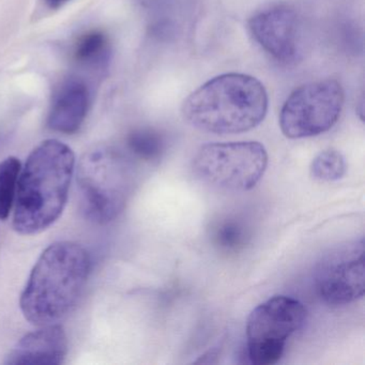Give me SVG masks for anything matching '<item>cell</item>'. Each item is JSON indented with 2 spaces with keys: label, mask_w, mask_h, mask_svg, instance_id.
I'll return each mask as SVG.
<instances>
[{
  "label": "cell",
  "mask_w": 365,
  "mask_h": 365,
  "mask_svg": "<svg viewBox=\"0 0 365 365\" xmlns=\"http://www.w3.org/2000/svg\"><path fill=\"white\" fill-rule=\"evenodd\" d=\"M250 237V228L238 217H224L215 222L211 227V242L222 253H238L245 249Z\"/></svg>",
  "instance_id": "7c38bea8"
},
{
  "label": "cell",
  "mask_w": 365,
  "mask_h": 365,
  "mask_svg": "<svg viewBox=\"0 0 365 365\" xmlns=\"http://www.w3.org/2000/svg\"><path fill=\"white\" fill-rule=\"evenodd\" d=\"M69 0H46V3L50 6L51 8L61 7L63 4L67 3Z\"/></svg>",
  "instance_id": "e0dca14e"
},
{
  "label": "cell",
  "mask_w": 365,
  "mask_h": 365,
  "mask_svg": "<svg viewBox=\"0 0 365 365\" xmlns=\"http://www.w3.org/2000/svg\"><path fill=\"white\" fill-rule=\"evenodd\" d=\"M91 259L82 245H51L40 256L21 296V309L36 326L56 324L78 304L88 279Z\"/></svg>",
  "instance_id": "7a4b0ae2"
},
{
  "label": "cell",
  "mask_w": 365,
  "mask_h": 365,
  "mask_svg": "<svg viewBox=\"0 0 365 365\" xmlns=\"http://www.w3.org/2000/svg\"><path fill=\"white\" fill-rule=\"evenodd\" d=\"M110 42L106 34L93 31L78 39L74 48V58L84 67H104L110 59Z\"/></svg>",
  "instance_id": "5bb4252c"
},
{
  "label": "cell",
  "mask_w": 365,
  "mask_h": 365,
  "mask_svg": "<svg viewBox=\"0 0 365 365\" xmlns=\"http://www.w3.org/2000/svg\"><path fill=\"white\" fill-rule=\"evenodd\" d=\"M307 320L304 305L292 297L275 296L253 309L247 322V352L255 365H272L283 356L286 341Z\"/></svg>",
  "instance_id": "8992f818"
},
{
  "label": "cell",
  "mask_w": 365,
  "mask_h": 365,
  "mask_svg": "<svg viewBox=\"0 0 365 365\" xmlns=\"http://www.w3.org/2000/svg\"><path fill=\"white\" fill-rule=\"evenodd\" d=\"M364 238L344 243L324 254L314 271L320 298L330 305H345L361 299L365 289Z\"/></svg>",
  "instance_id": "ba28073f"
},
{
  "label": "cell",
  "mask_w": 365,
  "mask_h": 365,
  "mask_svg": "<svg viewBox=\"0 0 365 365\" xmlns=\"http://www.w3.org/2000/svg\"><path fill=\"white\" fill-rule=\"evenodd\" d=\"M343 106V87L337 81L303 85L287 98L282 108V133L292 140L320 135L337 123Z\"/></svg>",
  "instance_id": "52a82bcc"
},
{
  "label": "cell",
  "mask_w": 365,
  "mask_h": 365,
  "mask_svg": "<svg viewBox=\"0 0 365 365\" xmlns=\"http://www.w3.org/2000/svg\"><path fill=\"white\" fill-rule=\"evenodd\" d=\"M345 158L336 149H326L318 153L309 166V174L320 182H332L345 175Z\"/></svg>",
  "instance_id": "2e32d148"
},
{
  "label": "cell",
  "mask_w": 365,
  "mask_h": 365,
  "mask_svg": "<svg viewBox=\"0 0 365 365\" xmlns=\"http://www.w3.org/2000/svg\"><path fill=\"white\" fill-rule=\"evenodd\" d=\"M254 41L277 63H296L300 54L299 20L288 6L277 5L254 14L249 21Z\"/></svg>",
  "instance_id": "9c48e42d"
},
{
  "label": "cell",
  "mask_w": 365,
  "mask_h": 365,
  "mask_svg": "<svg viewBox=\"0 0 365 365\" xmlns=\"http://www.w3.org/2000/svg\"><path fill=\"white\" fill-rule=\"evenodd\" d=\"M268 166V153L258 142L212 143L198 149L192 162L202 182L228 192L253 189Z\"/></svg>",
  "instance_id": "5b68a950"
},
{
  "label": "cell",
  "mask_w": 365,
  "mask_h": 365,
  "mask_svg": "<svg viewBox=\"0 0 365 365\" xmlns=\"http://www.w3.org/2000/svg\"><path fill=\"white\" fill-rule=\"evenodd\" d=\"M76 182L85 217L104 225L125 209L133 187V172L125 155L101 147L83 155Z\"/></svg>",
  "instance_id": "277c9868"
},
{
  "label": "cell",
  "mask_w": 365,
  "mask_h": 365,
  "mask_svg": "<svg viewBox=\"0 0 365 365\" xmlns=\"http://www.w3.org/2000/svg\"><path fill=\"white\" fill-rule=\"evenodd\" d=\"M68 354L65 329L58 324L42 326L23 336L8 354L6 364L58 365Z\"/></svg>",
  "instance_id": "30bf717a"
},
{
  "label": "cell",
  "mask_w": 365,
  "mask_h": 365,
  "mask_svg": "<svg viewBox=\"0 0 365 365\" xmlns=\"http://www.w3.org/2000/svg\"><path fill=\"white\" fill-rule=\"evenodd\" d=\"M88 108L89 91L86 84L70 78L55 93L48 114V127L59 133H76L84 123Z\"/></svg>",
  "instance_id": "8fae6325"
},
{
  "label": "cell",
  "mask_w": 365,
  "mask_h": 365,
  "mask_svg": "<svg viewBox=\"0 0 365 365\" xmlns=\"http://www.w3.org/2000/svg\"><path fill=\"white\" fill-rule=\"evenodd\" d=\"M21 162L9 157L0 162V220H7L16 202Z\"/></svg>",
  "instance_id": "9a60e30c"
},
{
  "label": "cell",
  "mask_w": 365,
  "mask_h": 365,
  "mask_svg": "<svg viewBox=\"0 0 365 365\" xmlns=\"http://www.w3.org/2000/svg\"><path fill=\"white\" fill-rule=\"evenodd\" d=\"M127 145L134 157L149 163L159 161L166 150L163 134L150 128L133 130L128 135Z\"/></svg>",
  "instance_id": "4fadbf2b"
},
{
  "label": "cell",
  "mask_w": 365,
  "mask_h": 365,
  "mask_svg": "<svg viewBox=\"0 0 365 365\" xmlns=\"http://www.w3.org/2000/svg\"><path fill=\"white\" fill-rule=\"evenodd\" d=\"M76 155L56 140L41 143L21 170L14 228L24 236L39 234L58 220L67 204Z\"/></svg>",
  "instance_id": "6da1fadb"
},
{
  "label": "cell",
  "mask_w": 365,
  "mask_h": 365,
  "mask_svg": "<svg viewBox=\"0 0 365 365\" xmlns=\"http://www.w3.org/2000/svg\"><path fill=\"white\" fill-rule=\"evenodd\" d=\"M268 95L264 85L251 76L227 73L205 83L182 104L183 118L208 133L239 134L264 120Z\"/></svg>",
  "instance_id": "3957f363"
}]
</instances>
